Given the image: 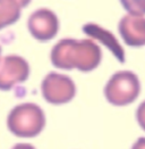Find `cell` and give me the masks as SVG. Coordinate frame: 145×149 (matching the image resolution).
Segmentation results:
<instances>
[{
    "label": "cell",
    "mask_w": 145,
    "mask_h": 149,
    "mask_svg": "<svg viewBox=\"0 0 145 149\" xmlns=\"http://www.w3.org/2000/svg\"><path fill=\"white\" fill-rule=\"evenodd\" d=\"M51 64L59 70L92 72L102 61L100 46L92 39L66 38L59 40L50 52Z\"/></svg>",
    "instance_id": "cell-1"
},
{
    "label": "cell",
    "mask_w": 145,
    "mask_h": 149,
    "mask_svg": "<svg viewBox=\"0 0 145 149\" xmlns=\"http://www.w3.org/2000/svg\"><path fill=\"white\" fill-rule=\"evenodd\" d=\"M46 114L34 102H23L12 107L7 116V127L15 137L34 138L46 126Z\"/></svg>",
    "instance_id": "cell-2"
},
{
    "label": "cell",
    "mask_w": 145,
    "mask_h": 149,
    "mask_svg": "<svg viewBox=\"0 0 145 149\" xmlns=\"http://www.w3.org/2000/svg\"><path fill=\"white\" fill-rule=\"evenodd\" d=\"M141 91L142 83L138 75L128 70H121L113 73L103 89L107 101L116 107H124L133 104L141 95Z\"/></svg>",
    "instance_id": "cell-3"
},
{
    "label": "cell",
    "mask_w": 145,
    "mask_h": 149,
    "mask_svg": "<svg viewBox=\"0 0 145 149\" xmlns=\"http://www.w3.org/2000/svg\"><path fill=\"white\" fill-rule=\"evenodd\" d=\"M43 99L51 105H64L72 101L76 95V84L68 75L50 72L41 82Z\"/></svg>",
    "instance_id": "cell-4"
},
{
    "label": "cell",
    "mask_w": 145,
    "mask_h": 149,
    "mask_svg": "<svg viewBox=\"0 0 145 149\" xmlns=\"http://www.w3.org/2000/svg\"><path fill=\"white\" fill-rule=\"evenodd\" d=\"M30 64L19 55H7L0 61V90L8 91L30 76Z\"/></svg>",
    "instance_id": "cell-5"
},
{
    "label": "cell",
    "mask_w": 145,
    "mask_h": 149,
    "mask_svg": "<svg viewBox=\"0 0 145 149\" xmlns=\"http://www.w3.org/2000/svg\"><path fill=\"white\" fill-rule=\"evenodd\" d=\"M27 30L37 41H50L59 31V19L57 14L46 7L32 13L27 19Z\"/></svg>",
    "instance_id": "cell-6"
},
{
    "label": "cell",
    "mask_w": 145,
    "mask_h": 149,
    "mask_svg": "<svg viewBox=\"0 0 145 149\" xmlns=\"http://www.w3.org/2000/svg\"><path fill=\"white\" fill-rule=\"evenodd\" d=\"M118 31L127 46L135 48L145 46V16L124 15L118 23Z\"/></svg>",
    "instance_id": "cell-7"
},
{
    "label": "cell",
    "mask_w": 145,
    "mask_h": 149,
    "mask_svg": "<svg viewBox=\"0 0 145 149\" xmlns=\"http://www.w3.org/2000/svg\"><path fill=\"white\" fill-rule=\"evenodd\" d=\"M83 31L88 37H91L92 40H99L101 43H103L119 62L125 63V59H126L125 50L119 43V41L117 40V38L113 36V33L103 29L102 26H100L97 23L85 24L83 26Z\"/></svg>",
    "instance_id": "cell-8"
},
{
    "label": "cell",
    "mask_w": 145,
    "mask_h": 149,
    "mask_svg": "<svg viewBox=\"0 0 145 149\" xmlns=\"http://www.w3.org/2000/svg\"><path fill=\"white\" fill-rule=\"evenodd\" d=\"M22 9L16 0H0V30L15 24L21 17Z\"/></svg>",
    "instance_id": "cell-9"
},
{
    "label": "cell",
    "mask_w": 145,
    "mask_h": 149,
    "mask_svg": "<svg viewBox=\"0 0 145 149\" xmlns=\"http://www.w3.org/2000/svg\"><path fill=\"white\" fill-rule=\"evenodd\" d=\"M127 14L145 16V0H119Z\"/></svg>",
    "instance_id": "cell-10"
},
{
    "label": "cell",
    "mask_w": 145,
    "mask_h": 149,
    "mask_svg": "<svg viewBox=\"0 0 145 149\" xmlns=\"http://www.w3.org/2000/svg\"><path fill=\"white\" fill-rule=\"evenodd\" d=\"M135 116H136V121L139 125V127L143 131H145V100H143L137 107Z\"/></svg>",
    "instance_id": "cell-11"
},
{
    "label": "cell",
    "mask_w": 145,
    "mask_h": 149,
    "mask_svg": "<svg viewBox=\"0 0 145 149\" xmlns=\"http://www.w3.org/2000/svg\"><path fill=\"white\" fill-rule=\"evenodd\" d=\"M130 149H145V137L138 138L133 143Z\"/></svg>",
    "instance_id": "cell-12"
},
{
    "label": "cell",
    "mask_w": 145,
    "mask_h": 149,
    "mask_svg": "<svg viewBox=\"0 0 145 149\" xmlns=\"http://www.w3.org/2000/svg\"><path fill=\"white\" fill-rule=\"evenodd\" d=\"M12 149H36V148L33 145H31V143L21 142V143H16L15 146H12Z\"/></svg>",
    "instance_id": "cell-13"
},
{
    "label": "cell",
    "mask_w": 145,
    "mask_h": 149,
    "mask_svg": "<svg viewBox=\"0 0 145 149\" xmlns=\"http://www.w3.org/2000/svg\"><path fill=\"white\" fill-rule=\"evenodd\" d=\"M16 1L19 3V6H21L22 8H24V7H26V6L32 1V0H16Z\"/></svg>",
    "instance_id": "cell-14"
},
{
    "label": "cell",
    "mask_w": 145,
    "mask_h": 149,
    "mask_svg": "<svg viewBox=\"0 0 145 149\" xmlns=\"http://www.w3.org/2000/svg\"><path fill=\"white\" fill-rule=\"evenodd\" d=\"M0 61H1V47H0Z\"/></svg>",
    "instance_id": "cell-15"
}]
</instances>
